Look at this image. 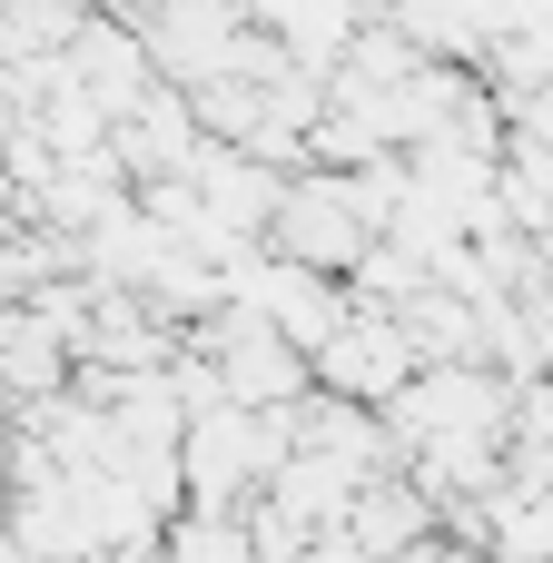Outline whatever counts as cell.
Masks as SVG:
<instances>
[{
	"instance_id": "2",
	"label": "cell",
	"mask_w": 553,
	"mask_h": 563,
	"mask_svg": "<svg viewBox=\"0 0 553 563\" xmlns=\"http://www.w3.org/2000/svg\"><path fill=\"white\" fill-rule=\"evenodd\" d=\"M89 10H119V20H139V10H148V0H89Z\"/></svg>"
},
{
	"instance_id": "1",
	"label": "cell",
	"mask_w": 553,
	"mask_h": 563,
	"mask_svg": "<svg viewBox=\"0 0 553 563\" xmlns=\"http://www.w3.org/2000/svg\"><path fill=\"white\" fill-rule=\"evenodd\" d=\"M178 563H257V534H247L237 515H208V505H198V525L178 534Z\"/></svg>"
}]
</instances>
